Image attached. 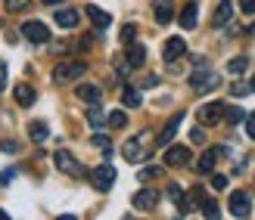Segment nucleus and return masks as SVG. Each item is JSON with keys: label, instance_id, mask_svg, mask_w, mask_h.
I'll list each match as a JSON object with an SVG mask.
<instances>
[{"label": "nucleus", "instance_id": "30", "mask_svg": "<svg viewBox=\"0 0 255 220\" xmlns=\"http://www.w3.org/2000/svg\"><path fill=\"white\" fill-rule=\"evenodd\" d=\"M109 124H112V127H125V124H128L125 112H109Z\"/></svg>", "mask_w": 255, "mask_h": 220}, {"label": "nucleus", "instance_id": "9", "mask_svg": "<svg viewBox=\"0 0 255 220\" xmlns=\"http://www.w3.org/2000/svg\"><path fill=\"white\" fill-rule=\"evenodd\" d=\"M156 205H159V192H152V189H140L134 196V208L140 211H152Z\"/></svg>", "mask_w": 255, "mask_h": 220}, {"label": "nucleus", "instance_id": "6", "mask_svg": "<svg viewBox=\"0 0 255 220\" xmlns=\"http://www.w3.org/2000/svg\"><path fill=\"white\" fill-rule=\"evenodd\" d=\"M199 121L206 124V127L224 121V106H221V102H209V106H202L199 109Z\"/></svg>", "mask_w": 255, "mask_h": 220}, {"label": "nucleus", "instance_id": "17", "mask_svg": "<svg viewBox=\"0 0 255 220\" xmlns=\"http://www.w3.org/2000/svg\"><path fill=\"white\" fill-rule=\"evenodd\" d=\"M16 102L22 109H28V106H34V90L28 87V84H19L16 87Z\"/></svg>", "mask_w": 255, "mask_h": 220}, {"label": "nucleus", "instance_id": "12", "mask_svg": "<svg viewBox=\"0 0 255 220\" xmlns=\"http://www.w3.org/2000/svg\"><path fill=\"white\" fill-rule=\"evenodd\" d=\"M75 96H78L81 102H87V106H97L100 102V87L97 84H81L78 90H75Z\"/></svg>", "mask_w": 255, "mask_h": 220}, {"label": "nucleus", "instance_id": "3", "mask_svg": "<svg viewBox=\"0 0 255 220\" xmlns=\"http://www.w3.org/2000/svg\"><path fill=\"white\" fill-rule=\"evenodd\" d=\"M91 183H94L100 192H109V186L116 183V167H112V164H100V167H94V171H91Z\"/></svg>", "mask_w": 255, "mask_h": 220}, {"label": "nucleus", "instance_id": "29", "mask_svg": "<svg viewBox=\"0 0 255 220\" xmlns=\"http://www.w3.org/2000/svg\"><path fill=\"white\" fill-rule=\"evenodd\" d=\"M87 124H91V127H103V124H106V121H103V115L97 112V106L87 112Z\"/></svg>", "mask_w": 255, "mask_h": 220}, {"label": "nucleus", "instance_id": "19", "mask_svg": "<svg viewBox=\"0 0 255 220\" xmlns=\"http://www.w3.org/2000/svg\"><path fill=\"white\" fill-rule=\"evenodd\" d=\"M125 158H128V161H140V158H143L140 140H128V143H125Z\"/></svg>", "mask_w": 255, "mask_h": 220}, {"label": "nucleus", "instance_id": "15", "mask_svg": "<svg viewBox=\"0 0 255 220\" xmlns=\"http://www.w3.org/2000/svg\"><path fill=\"white\" fill-rule=\"evenodd\" d=\"M152 12H156V22H159V25H168V22H171V16H174V9H171L168 0H159V3L152 6Z\"/></svg>", "mask_w": 255, "mask_h": 220}, {"label": "nucleus", "instance_id": "41", "mask_svg": "<svg viewBox=\"0 0 255 220\" xmlns=\"http://www.w3.org/2000/svg\"><path fill=\"white\" fill-rule=\"evenodd\" d=\"M249 87H252V90H255V77H252V84H249Z\"/></svg>", "mask_w": 255, "mask_h": 220}, {"label": "nucleus", "instance_id": "31", "mask_svg": "<svg viewBox=\"0 0 255 220\" xmlns=\"http://www.w3.org/2000/svg\"><path fill=\"white\" fill-rule=\"evenodd\" d=\"M91 146H97V149H109V137L94 134V137H91Z\"/></svg>", "mask_w": 255, "mask_h": 220}, {"label": "nucleus", "instance_id": "4", "mask_svg": "<svg viewBox=\"0 0 255 220\" xmlns=\"http://www.w3.org/2000/svg\"><path fill=\"white\" fill-rule=\"evenodd\" d=\"M87 72V66L81 59H75V62H62V66H56V72H53V77L59 84H66V81H75V77H81Z\"/></svg>", "mask_w": 255, "mask_h": 220}, {"label": "nucleus", "instance_id": "10", "mask_svg": "<svg viewBox=\"0 0 255 220\" xmlns=\"http://www.w3.org/2000/svg\"><path fill=\"white\" fill-rule=\"evenodd\" d=\"M231 16H234V0H221L218 9L212 12V25H215V28H221V25L231 22Z\"/></svg>", "mask_w": 255, "mask_h": 220}, {"label": "nucleus", "instance_id": "22", "mask_svg": "<svg viewBox=\"0 0 255 220\" xmlns=\"http://www.w3.org/2000/svg\"><path fill=\"white\" fill-rule=\"evenodd\" d=\"M122 102H125L128 109H137V106H140V93H137L134 87H125V93H122Z\"/></svg>", "mask_w": 255, "mask_h": 220}, {"label": "nucleus", "instance_id": "5", "mask_svg": "<svg viewBox=\"0 0 255 220\" xmlns=\"http://www.w3.org/2000/svg\"><path fill=\"white\" fill-rule=\"evenodd\" d=\"M22 34L28 37L31 44H47V41H50L47 25H44V22H37V19H34V22H22Z\"/></svg>", "mask_w": 255, "mask_h": 220}, {"label": "nucleus", "instance_id": "39", "mask_svg": "<svg viewBox=\"0 0 255 220\" xmlns=\"http://www.w3.org/2000/svg\"><path fill=\"white\" fill-rule=\"evenodd\" d=\"M246 93V84H234V96H243Z\"/></svg>", "mask_w": 255, "mask_h": 220}, {"label": "nucleus", "instance_id": "13", "mask_svg": "<svg viewBox=\"0 0 255 220\" xmlns=\"http://www.w3.org/2000/svg\"><path fill=\"white\" fill-rule=\"evenodd\" d=\"M181 121H184V115H174V118L165 124V131L159 134V146H168L171 143V137L177 134V127H181Z\"/></svg>", "mask_w": 255, "mask_h": 220}, {"label": "nucleus", "instance_id": "11", "mask_svg": "<svg viewBox=\"0 0 255 220\" xmlns=\"http://www.w3.org/2000/svg\"><path fill=\"white\" fill-rule=\"evenodd\" d=\"M249 211H252L249 196H246V192H234V196H231V214L234 217H246Z\"/></svg>", "mask_w": 255, "mask_h": 220}, {"label": "nucleus", "instance_id": "25", "mask_svg": "<svg viewBox=\"0 0 255 220\" xmlns=\"http://www.w3.org/2000/svg\"><path fill=\"white\" fill-rule=\"evenodd\" d=\"M168 199L177 205V208H181V211H187V205H184V196H181V186H177V183H168Z\"/></svg>", "mask_w": 255, "mask_h": 220}, {"label": "nucleus", "instance_id": "20", "mask_svg": "<svg viewBox=\"0 0 255 220\" xmlns=\"http://www.w3.org/2000/svg\"><path fill=\"white\" fill-rule=\"evenodd\" d=\"M47 124L44 121H31V127H28V137L34 140V143H44V140H47Z\"/></svg>", "mask_w": 255, "mask_h": 220}, {"label": "nucleus", "instance_id": "16", "mask_svg": "<svg viewBox=\"0 0 255 220\" xmlns=\"http://www.w3.org/2000/svg\"><path fill=\"white\" fill-rule=\"evenodd\" d=\"M143 59H146V50L143 47H140V44H128V66L140 69V66H143Z\"/></svg>", "mask_w": 255, "mask_h": 220}, {"label": "nucleus", "instance_id": "21", "mask_svg": "<svg viewBox=\"0 0 255 220\" xmlns=\"http://www.w3.org/2000/svg\"><path fill=\"white\" fill-rule=\"evenodd\" d=\"M181 28H196V6L193 3L181 9Z\"/></svg>", "mask_w": 255, "mask_h": 220}, {"label": "nucleus", "instance_id": "1", "mask_svg": "<svg viewBox=\"0 0 255 220\" xmlns=\"http://www.w3.org/2000/svg\"><path fill=\"white\" fill-rule=\"evenodd\" d=\"M218 84H221V77L215 74V72H209V69H196L193 74H190V87L199 90V93H206V90H215Z\"/></svg>", "mask_w": 255, "mask_h": 220}, {"label": "nucleus", "instance_id": "26", "mask_svg": "<svg viewBox=\"0 0 255 220\" xmlns=\"http://www.w3.org/2000/svg\"><path fill=\"white\" fill-rule=\"evenodd\" d=\"M246 66H249V59H246V56H237V59H231V62H227V72L240 74V72H243Z\"/></svg>", "mask_w": 255, "mask_h": 220}, {"label": "nucleus", "instance_id": "42", "mask_svg": "<svg viewBox=\"0 0 255 220\" xmlns=\"http://www.w3.org/2000/svg\"><path fill=\"white\" fill-rule=\"evenodd\" d=\"M0 217H6V211H0Z\"/></svg>", "mask_w": 255, "mask_h": 220}, {"label": "nucleus", "instance_id": "2", "mask_svg": "<svg viewBox=\"0 0 255 220\" xmlns=\"http://www.w3.org/2000/svg\"><path fill=\"white\" fill-rule=\"evenodd\" d=\"M53 161H56V167L62 174H69V177H81L84 174V167H81V161L75 158L72 152H66V149H59L56 155H53Z\"/></svg>", "mask_w": 255, "mask_h": 220}, {"label": "nucleus", "instance_id": "8", "mask_svg": "<svg viewBox=\"0 0 255 220\" xmlns=\"http://www.w3.org/2000/svg\"><path fill=\"white\" fill-rule=\"evenodd\" d=\"M190 161V146H168L165 149V164L177 167V164H187Z\"/></svg>", "mask_w": 255, "mask_h": 220}, {"label": "nucleus", "instance_id": "7", "mask_svg": "<svg viewBox=\"0 0 255 220\" xmlns=\"http://www.w3.org/2000/svg\"><path fill=\"white\" fill-rule=\"evenodd\" d=\"M184 50H187L184 37H168V41H165V47H162V56H165V62H174V59L184 56Z\"/></svg>", "mask_w": 255, "mask_h": 220}, {"label": "nucleus", "instance_id": "34", "mask_svg": "<svg viewBox=\"0 0 255 220\" xmlns=\"http://www.w3.org/2000/svg\"><path fill=\"white\" fill-rule=\"evenodd\" d=\"M246 134L255 140V112H252V115H246Z\"/></svg>", "mask_w": 255, "mask_h": 220}, {"label": "nucleus", "instance_id": "28", "mask_svg": "<svg viewBox=\"0 0 255 220\" xmlns=\"http://www.w3.org/2000/svg\"><path fill=\"white\" fill-rule=\"evenodd\" d=\"M122 44H131L134 41V37H137V25H125V28H122Z\"/></svg>", "mask_w": 255, "mask_h": 220}, {"label": "nucleus", "instance_id": "36", "mask_svg": "<svg viewBox=\"0 0 255 220\" xmlns=\"http://www.w3.org/2000/svg\"><path fill=\"white\" fill-rule=\"evenodd\" d=\"M212 186H215V189H224V186H227V177L215 174V177H212Z\"/></svg>", "mask_w": 255, "mask_h": 220}, {"label": "nucleus", "instance_id": "32", "mask_svg": "<svg viewBox=\"0 0 255 220\" xmlns=\"http://www.w3.org/2000/svg\"><path fill=\"white\" fill-rule=\"evenodd\" d=\"M28 3H31V0H6V9L9 12H19V9H25Z\"/></svg>", "mask_w": 255, "mask_h": 220}, {"label": "nucleus", "instance_id": "23", "mask_svg": "<svg viewBox=\"0 0 255 220\" xmlns=\"http://www.w3.org/2000/svg\"><path fill=\"white\" fill-rule=\"evenodd\" d=\"M224 121H227V124H240V121H246V112L237 109V106H234V109H224Z\"/></svg>", "mask_w": 255, "mask_h": 220}, {"label": "nucleus", "instance_id": "33", "mask_svg": "<svg viewBox=\"0 0 255 220\" xmlns=\"http://www.w3.org/2000/svg\"><path fill=\"white\" fill-rule=\"evenodd\" d=\"M240 9H243L246 16H255V0H240Z\"/></svg>", "mask_w": 255, "mask_h": 220}, {"label": "nucleus", "instance_id": "35", "mask_svg": "<svg viewBox=\"0 0 255 220\" xmlns=\"http://www.w3.org/2000/svg\"><path fill=\"white\" fill-rule=\"evenodd\" d=\"M159 174V167H143V171H140V180H152Z\"/></svg>", "mask_w": 255, "mask_h": 220}, {"label": "nucleus", "instance_id": "27", "mask_svg": "<svg viewBox=\"0 0 255 220\" xmlns=\"http://www.w3.org/2000/svg\"><path fill=\"white\" fill-rule=\"evenodd\" d=\"M199 208H202V214H206L209 220H215V217H218V205H215L212 199H202V205H199Z\"/></svg>", "mask_w": 255, "mask_h": 220}, {"label": "nucleus", "instance_id": "38", "mask_svg": "<svg viewBox=\"0 0 255 220\" xmlns=\"http://www.w3.org/2000/svg\"><path fill=\"white\" fill-rule=\"evenodd\" d=\"M0 149H3V152H16V143H12V140H3V143H0Z\"/></svg>", "mask_w": 255, "mask_h": 220}, {"label": "nucleus", "instance_id": "24", "mask_svg": "<svg viewBox=\"0 0 255 220\" xmlns=\"http://www.w3.org/2000/svg\"><path fill=\"white\" fill-rule=\"evenodd\" d=\"M212 167H215V152H206V155L196 161V171H199V174H209Z\"/></svg>", "mask_w": 255, "mask_h": 220}, {"label": "nucleus", "instance_id": "18", "mask_svg": "<svg viewBox=\"0 0 255 220\" xmlns=\"http://www.w3.org/2000/svg\"><path fill=\"white\" fill-rule=\"evenodd\" d=\"M87 16H91V22L97 25V28H106V25L112 22V19H109V12H103V9H100V6H94V3L87 6Z\"/></svg>", "mask_w": 255, "mask_h": 220}, {"label": "nucleus", "instance_id": "14", "mask_svg": "<svg viewBox=\"0 0 255 220\" xmlns=\"http://www.w3.org/2000/svg\"><path fill=\"white\" fill-rule=\"evenodd\" d=\"M59 28H75L78 25V12L75 9H56V19H53Z\"/></svg>", "mask_w": 255, "mask_h": 220}, {"label": "nucleus", "instance_id": "37", "mask_svg": "<svg viewBox=\"0 0 255 220\" xmlns=\"http://www.w3.org/2000/svg\"><path fill=\"white\" fill-rule=\"evenodd\" d=\"M6 87V62H0V90Z\"/></svg>", "mask_w": 255, "mask_h": 220}, {"label": "nucleus", "instance_id": "40", "mask_svg": "<svg viewBox=\"0 0 255 220\" xmlns=\"http://www.w3.org/2000/svg\"><path fill=\"white\" fill-rule=\"evenodd\" d=\"M44 3H47V6H59V3H62V0H44Z\"/></svg>", "mask_w": 255, "mask_h": 220}]
</instances>
